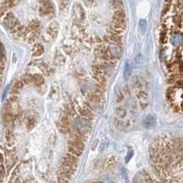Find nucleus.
<instances>
[{
    "label": "nucleus",
    "mask_w": 183,
    "mask_h": 183,
    "mask_svg": "<svg viewBox=\"0 0 183 183\" xmlns=\"http://www.w3.org/2000/svg\"><path fill=\"white\" fill-rule=\"evenodd\" d=\"M114 164H115V158L114 157H108L104 160V166L105 168H110V167H113Z\"/></svg>",
    "instance_id": "26"
},
{
    "label": "nucleus",
    "mask_w": 183,
    "mask_h": 183,
    "mask_svg": "<svg viewBox=\"0 0 183 183\" xmlns=\"http://www.w3.org/2000/svg\"><path fill=\"white\" fill-rule=\"evenodd\" d=\"M143 125L146 128H152L156 125V117L153 114H147L143 121Z\"/></svg>",
    "instance_id": "8"
},
{
    "label": "nucleus",
    "mask_w": 183,
    "mask_h": 183,
    "mask_svg": "<svg viewBox=\"0 0 183 183\" xmlns=\"http://www.w3.org/2000/svg\"><path fill=\"white\" fill-rule=\"evenodd\" d=\"M68 153H70V154H71V155H73V156H75V157H79L82 155V151H81V150H79V149H77V148H74V147L69 146V147H68Z\"/></svg>",
    "instance_id": "25"
},
{
    "label": "nucleus",
    "mask_w": 183,
    "mask_h": 183,
    "mask_svg": "<svg viewBox=\"0 0 183 183\" xmlns=\"http://www.w3.org/2000/svg\"><path fill=\"white\" fill-rule=\"evenodd\" d=\"M133 155H134V151H133L132 149H130V150H129L128 154H127V157H125V162H128V161L130 160V158L132 157Z\"/></svg>",
    "instance_id": "29"
},
{
    "label": "nucleus",
    "mask_w": 183,
    "mask_h": 183,
    "mask_svg": "<svg viewBox=\"0 0 183 183\" xmlns=\"http://www.w3.org/2000/svg\"><path fill=\"white\" fill-rule=\"evenodd\" d=\"M176 93H177V90L175 88H168V92H167V97H168V100L169 102H172L174 100L175 96H176Z\"/></svg>",
    "instance_id": "22"
},
{
    "label": "nucleus",
    "mask_w": 183,
    "mask_h": 183,
    "mask_svg": "<svg viewBox=\"0 0 183 183\" xmlns=\"http://www.w3.org/2000/svg\"><path fill=\"white\" fill-rule=\"evenodd\" d=\"M93 76L94 80L98 82L99 85L101 86H105L106 85V78L104 76V72H97V73H93Z\"/></svg>",
    "instance_id": "12"
},
{
    "label": "nucleus",
    "mask_w": 183,
    "mask_h": 183,
    "mask_svg": "<svg viewBox=\"0 0 183 183\" xmlns=\"http://www.w3.org/2000/svg\"><path fill=\"white\" fill-rule=\"evenodd\" d=\"M59 4H60V7L61 9H64L69 5V1L68 0H59Z\"/></svg>",
    "instance_id": "28"
},
{
    "label": "nucleus",
    "mask_w": 183,
    "mask_h": 183,
    "mask_svg": "<svg viewBox=\"0 0 183 183\" xmlns=\"http://www.w3.org/2000/svg\"><path fill=\"white\" fill-rule=\"evenodd\" d=\"M71 138L77 139V140H80V141H82V142H84L86 140V138H87L86 135H83V134L80 133L79 131L75 130L74 128H73V130L71 131Z\"/></svg>",
    "instance_id": "19"
},
{
    "label": "nucleus",
    "mask_w": 183,
    "mask_h": 183,
    "mask_svg": "<svg viewBox=\"0 0 183 183\" xmlns=\"http://www.w3.org/2000/svg\"><path fill=\"white\" fill-rule=\"evenodd\" d=\"M108 40L113 42L114 44H119V43H121V37H120V35L113 33L112 35H110L108 37Z\"/></svg>",
    "instance_id": "23"
},
{
    "label": "nucleus",
    "mask_w": 183,
    "mask_h": 183,
    "mask_svg": "<svg viewBox=\"0 0 183 183\" xmlns=\"http://www.w3.org/2000/svg\"><path fill=\"white\" fill-rule=\"evenodd\" d=\"M79 113H80L81 116L85 118V119L91 120L93 118V112L91 111V109L87 108V107H81V108L79 109Z\"/></svg>",
    "instance_id": "11"
},
{
    "label": "nucleus",
    "mask_w": 183,
    "mask_h": 183,
    "mask_svg": "<svg viewBox=\"0 0 183 183\" xmlns=\"http://www.w3.org/2000/svg\"><path fill=\"white\" fill-rule=\"evenodd\" d=\"M44 77L41 74H33V76H32V83L35 84L37 87H40V86L44 85Z\"/></svg>",
    "instance_id": "13"
},
{
    "label": "nucleus",
    "mask_w": 183,
    "mask_h": 183,
    "mask_svg": "<svg viewBox=\"0 0 183 183\" xmlns=\"http://www.w3.org/2000/svg\"><path fill=\"white\" fill-rule=\"evenodd\" d=\"M47 34L51 38V39H55L57 36H58V33H59V24L57 22H51L48 28H47Z\"/></svg>",
    "instance_id": "7"
},
{
    "label": "nucleus",
    "mask_w": 183,
    "mask_h": 183,
    "mask_svg": "<svg viewBox=\"0 0 183 183\" xmlns=\"http://www.w3.org/2000/svg\"><path fill=\"white\" fill-rule=\"evenodd\" d=\"M178 70L179 71L180 73H183V61L179 62V65H178Z\"/></svg>",
    "instance_id": "30"
},
{
    "label": "nucleus",
    "mask_w": 183,
    "mask_h": 183,
    "mask_svg": "<svg viewBox=\"0 0 183 183\" xmlns=\"http://www.w3.org/2000/svg\"><path fill=\"white\" fill-rule=\"evenodd\" d=\"M5 62H6L5 50H4L2 42L0 41V87H1V84H2V77H3V73L5 70ZM0 181H1V179H0Z\"/></svg>",
    "instance_id": "5"
},
{
    "label": "nucleus",
    "mask_w": 183,
    "mask_h": 183,
    "mask_svg": "<svg viewBox=\"0 0 183 183\" xmlns=\"http://www.w3.org/2000/svg\"><path fill=\"white\" fill-rule=\"evenodd\" d=\"M36 124H37V121L33 116L29 115V116H27L25 118V125L28 128V130H31V129H33L35 127Z\"/></svg>",
    "instance_id": "17"
},
{
    "label": "nucleus",
    "mask_w": 183,
    "mask_h": 183,
    "mask_svg": "<svg viewBox=\"0 0 183 183\" xmlns=\"http://www.w3.org/2000/svg\"><path fill=\"white\" fill-rule=\"evenodd\" d=\"M168 41V35H167V32L165 30H162L160 32V42L164 44Z\"/></svg>",
    "instance_id": "27"
},
{
    "label": "nucleus",
    "mask_w": 183,
    "mask_h": 183,
    "mask_svg": "<svg viewBox=\"0 0 183 183\" xmlns=\"http://www.w3.org/2000/svg\"><path fill=\"white\" fill-rule=\"evenodd\" d=\"M170 42L173 46H180L183 44V35L179 33H175L171 36Z\"/></svg>",
    "instance_id": "9"
},
{
    "label": "nucleus",
    "mask_w": 183,
    "mask_h": 183,
    "mask_svg": "<svg viewBox=\"0 0 183 183\" xmlns=\"http://www.w3.org/2000/svg\"><path fill=\"white\" fill-rule=\"evenodd\" d=\"M108 50H109V52H110L111 56L114 60H116V59H118V58L120 57V55H121V49L119 48V46H112V47L108 48Z\"/></svg>",
    "instance_id": "18"
},
{
    "label": "nucleus",
    "mask_w": 183,
    "mask_h": 183,
    "mask_svg": "<svg viewBox=\"0 0 183 183\" xmlns=\"http://www.w3.org/2000/svg\"><path fill=\"white\" fill-rule=\"evenodd\" d=\"M177 86L180 88H183V81H177Z\"/></svg>",
    "instance_id": "31"
},
{
    "label": "nucleus",
    "mask_w": 183,
    "mask_h": 183,
    "mask_svg": "<svg viewBox=\"0 0 183 183\" xmlns=\"http://www.w3.org/2000/svg\"><path fill=\"white\" fill-rule=\"evenodd\" d=\"M39 27H40V23L39 22L38 20H36V19L31 20L30 22H29V24H28V28L30 30V33H31V32H38Z\"/></svg>",
    "instance_id": "20"
},
{
    "label": "nucleus",
    "mask_w": 183,
    "mask_h": 183,
    "mask_svg": "<svg viewBox=\"0 0 183 183\" xmlns=\"http://www.w3.org/2000/svg\"><path fill=\"white\" fill-rule=\"evenodd\" d=\"M44 53V48L40 44V43H37L33 47V50H32V56L33 57H39Z\"/></svg>",
    "instance_id": "14"
},
{
    "label": "nucleus",
    "mask_w": 183,
    "mask_h": 183,
    "mask_svg": "<svg viewBox=\"0 0 183 183\" xmlns=\"http://www.w3.org/2000/svg\"><path fill=\"white\" fill-rule=\"evenodd\" d=\"M179 107H180V110L181 111H183V101L180 103V104H179Z\"/></svg>",
    "instance_id": "32"
},
{
    "label": "nucleus",
    "mask_w": 183,
    "mask_h": 183,
    "mask_svg": "<svg viewBox=\"0 0 183 183\" xmlns=\"http://www.w3.org/2000/svg\"><path fill=\"white\" fill-rule=\"evenodd\" d=\"M69 146L70 147H72L74 148H77L81 151L84 149V143L82 141H80V140H77V139H74V138H71V140L69 141Z\"/></svg>",
    "instance_id": "15"
},
{
    "label": "nucleus",
    "mask_w": 183,
    "mask_h": 183,
    "mask_svg": "<svg viewBox=\"0 0 183 183\" xmlns=\"http://www.w3.org/2000/svg\"><path fill=\"white\" fill-rule=\"evenodd\" d=\"M132 73V64L129 61V60L126 61L125 64V69H124V78L125 80H128L131 76Z\"/></svg>",
    "instance_id": "16"
},
{
    "label": "nucleus",
    "mask_w": 183,
    "mask_h": 183,
    "mask_svg": "<svg viewBox=\"0 0 183 183\" xmlns=\"http://www.w3.org/2000/svg\"><path fill=\"white\" fill-rule=\"evenodd\" d=\"M133 87L136 90V97L139 101L142 108H146L148 104V94L147 91L145 90L144 82H142V80L138 77L135 78V81L133 82Z\"/></svg>",
    "instance_id": "1"
},
{
    "label": "nucleus",
    "mask_w": 183,
    "mask_h": 183,
    "mask_svg": "<svg viewBox=\"0 0 183 183\" xmlns=\"http://www.w3.org/2000/svg\"><path fill=\"white\" fill-rule=\"evenodd\" d=\"M116 115L118 118H120V119H124L126 115V109L125 107L123 106V105H118L117 108H116Z\"/></svg>",
    "instance_id": "21"
},
{
    "label": "nucleus",
    "mask_w": 183,
    "mask_h": 183,
    "mask_svg": "<svg viewBox=\"0 0 183 183\" xmlns=\"http://www.w3.org/2000/svg\"><path fill=\"white\" fill-rule=\"evenodd\" d=\"M73 12H75V17H76L78 19L83 20V19L85 18V12H84L83 8L82 7V6H81L80 4L74 5Z\"/></svg>",
    "instance_id": "10"
},
{
    "label": "nucleus",
    "mask_w": 183,
    "mask_h": 183,
    "mask_svg": "<svg viewBox=\"0 0 183 183\" xmlns=\"http://www.w3.org/2000/svg\"><path fill=\"white\" fill-rule=\"evenodd\" d=\"M114 19L116 20H125V14L124 10H117L114 15Z\"/></svg>",
    "instance_id": "24"
},
{
    "label": "nucleus",
    "mask_w": 183,
    "mask_h": 183,
    "mask_svg": "<svg viewBox=\"0 0 183 183\" xmlns=\"http://www.w3.org/2000/svg\"><path fill=\"white\" fill-rule=\"evenodd\" d=\"M77 163H78V157L70 154V153L66 154L65 156H63L61 158V166L67 167V168H70L72 169L76 168Z\"/></svg>",
    "instance_id": "4"
},
{
    "label": "nucleus",
    "mask_w": 183,
    "mask_h": 183,
    "mask_svg": "<svg viewBox=\"0 0 183 183\" xmlns=\"http://www.w3.org/2000/svg\"><path fill=\"white\" fill-rule=\"evenodd\" d=\"M39 12L41 17H48L54 13V5L50 0H41L39 2Z\"/></svg>",
    "instance_id": "3"
},
{
    "label": "nucleus",
    "mask_w": 183,
    "mask_h": 183,
    "mask_svg": "<svg viewBox=\"0 0 183 183\" xmlns=\"http://www.w3.org/2000/svg\"><path fill=\"white\" fill-rule=\"evenodd\" d=\"M75 169L67 168V167H64V166H61L58 171V177L60 178H63V179H70L73 173H74Z\"/></svg>",
    "instance_id": "6"
},
{
    "label": "nucleus",
    "mask_w": 183,
    "mask_h": 183,
    "mask_svg": "<svg viewBox=\"0 0 183 183\" xmlns=\"http://www.w3.org/2000/svg\"><path fill=\"white\" fill-rule=\"evenodd\" d=\"M182 20H183V17H182Z\"/></svg>",
    "instance_id": "33"
},
{
    "label": "nucleus",
    "mask_w": 183,
    "mask_h": 183,
    "mask_svg": "<svg viewBox=\"0 0 183 183\" xmlns=\"http://www.w3.org/2000/svg\"><path fill=\"white\" fill-rule=\"evenodd\" d=\"M73 125L75 130L83 135H87L90 131V122L88 119H85L83 117H77L76 119H74Z\"/></svg>",
    "instance_id": "2"
}]
</instances>
